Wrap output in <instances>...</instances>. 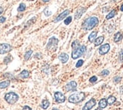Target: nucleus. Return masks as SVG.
Returning a JSON list of instances; mask_svg holds the SVG:
<instances>
[{"mask_svg":"<svg viewBox=\"0 0 123 110\" xmlns=\"http://www.w3.org/2000/svg\"><path fill=\"white\" fill-rule=\"evenodd\" d=\"M99 24V20L97 17H90L83 22L82 29L85 31H88L95 28Z\"/></svg>","mask_w":123,"mask_h":110,"instance_id":"obj_1","label":"nucleus"},{"mask_svg":"<svg viewBox=\"0 0 123 110\" xmlns=\"http://www.w3.org/2000/svg\"><path fill=\"white\" fill-rule=\"evenodd\" d=\"M85 94L83 92H79V93H75L70 95L68 98V101L70 102V103H73V104H77L79 102H80L85 100Z\"/></svg>","mask_w":123,"mask_h":110,"instance_id":"obj_2","label":"nucleus"},{"mask_svg":"<svg viewBox=\"0 0 123 110\" xmlns=\"http://www.w3.org/2000/svg\"><path fill=\"white\" fill-rule=\"evenodd\" d=\"M18 99H19L18 95L16 94L14 92H10V93H8L5 95V101L8 102V104H11V105L16 103L17 100H18Z\"/></svg>","mask_w":123,"mask_h":110,"instance_id":"obj_3","label":"nucleus"},{"mask_svg":"<svg viewBox=\"0 0 123 110\" xmlns=\"http://www.w3.org/2000/svg\"><path fill=\"white\" fill-rule=\"evenodd\" d=\"M85 51H86V46H80L78 48L73 49V51L72 52V58L73 59H76V58L81 57L85 53Z\"/></svg>","mask_w":123,"mask_h":110,"instance_id":"obj_4","label":"nucleus"},{"mask_svg":"<svg viewBox=\"0 0 123 110\" xmlns=\"http://www.w3.org/2000/svg\"><path fill=\"white\" fill-rule=\"evenodd\" d=\"M57 45H58V40L55 37L50 38L49 41L46 46V49L49 51H55L57 48Z\"/></svg>","mask_w":123,"mask_h":110,"instance_id":"obj_5","label":"nucleus"},{"mask_svg":"<svg viewBox=\"0 0 123 110\" xmlns=\"http://www.w3.org/2000/svg\"><path fill=\"white\" fill-rule=\"evenodd\" d=\"M12 46L8 43H1L0 44V55H3L12 51Z\"/></svg>","mask_w":123,"mask_h":110,"instance_id":"obj_6","label":"nucleus"},{"mask_svg":"<svg viewBox=\"0 0 123 110\" xmlns=\"http://www.w3.org/2000/svg\"><path fill=\"white\" fill-rule=\"evenodd\" d=\"M55 99L57 103H63V102H64L65 100H66L65 96L60 92H56L55 93Z\"/></svg>","mask_w":123,"mask_h":110,"instance_id":"obj_7","label":"nucleus"},{"mask_svg":"<svg viewBox=\"0 0 123 110\" xmlns=\"http://www.w3.org/2000/svg\"><path fill=\"white\" fill-rule=\"evenodd\" d=\"M76 87H77L76 82L73 80V81H70L65 86V90H66V91H67V92H69V91H74L76 89Z\"/></svg>","mask_w":123,"mask_h":110,"instance_id":"obj_8","label":"nucleus"},{"mask_svg":"<svg viewBox=\"0 0 123 110\" xmlns=\"http://www.w3.org/2000/svg\"><path fill=\"white\" fill-rule=\"evenodd\" d=\"M96 105V101L95 99H91L88 102H86V104L82 108V110H91L94 106Z\"/></svg>","mask_w":123,"mask_h":110,"instance_id":"obj_9","label":"nucleus"},{"mask_svg":"<svg viewBox=\"0 0 123 110\" xmlns=\"http://www.w3.org/2000/svg\"><path fill=\"white\" fill-rule=\"evenodd\" d=\"M110 49V44L106 43V44H104V45L101 46L100 47V49H99V53H100V55H105V54H107L108 52H109Z\"/></svg>","mask_w":123,"mask_h":110,"instance_id":"obj_10","label":"nucleus"},{"mask_svg":"<svg viewBox=\"0 0 123 110\" xmlns=\"http://www.w3.org/2000/svg\"><path fill=\"white\" fill-rule=\"evenodd\" d=\"M69 13H70V11H69L68 9L67 10H65L64 12H63L62 13H60L58 16H57L55 19V21H54V22H55V23H57V22H58V21H60L61 20H63V19H64L65 18H66L68 14H69Z\"/></svg>","mask_w":123,"mask_h":110,"instance_id":"obj_11","label":"nucleus"},{"mask_svg":"<svg viewBox=\"0 0 123 110\" xmlns=\"http://www.w3.org/2000/svg\"><path fill=\"white\" fill-rule=\"evenodd\" d=\"M85 11H86L85 8H83V7H80V8H79L76 12H75V19L76 20L79 19V18L82 16V14L85 13Z\"/></svg>","mask_w":123,"mask_h":110,"instance_id":"obj_12","label":"nucleus"},{"mask_svg":"<svg viewBox=\"0 0 123 110\" xmlns=\"http://www.w3.org/2000/svg\"><path fill=\"white\" fill-rule=\"evenodd\" d=\"M58 58L62 63H66L69 59V56L67 53H61L59 56Z\"/></svg>","mask_w":123,"mask_h":110,"instance_id":"obj_13","label":"nucleus"},{"mask_svg":"<svg viewBox=\"0 0 123 110\" xmlns=\"http://www.w3.org/2000/svg\"><path fill=\"white\" fill-rule=\"evenodd\" d=\"M97 31H93V32H91V34H90L89 36H88V40H89V41L91 42V43L95 41V40L97 37Z\"/></svg>","mask_w":123,"mask_h":110,"instance_id":"obj_14","label":"nucleus"},{"mask_svg":"<svg viewBox=\"0 0 123 110\" xmlns=\"http://www.w3.org/2000/svg\"><path fill=\"white\" fill-rule=\"evenodd\" d=\"M122 39V34L120 32H117L116 34L114 35V42L118 43L119 41H121Z\"/></svg>","mask_w":123,"mask_h":110,"instance_id":"obj_15","label":"nucleus"},{"mask_svg":"<svg viewBox=\"0 0 123 110\" xmlns=\"http://www.w3.org/2000/svg\"><path fill=\"white\" fill-rule=\"evenodd\" d=\"M19 76H20V78H23V79L27 78L28 77L30 76V72H29L28 71H27V70H24L20 73Z\"/></svg>","mask_w":123,"mask_h":110,"instance_id":"obj_16","label":"nucleus"},{"mask_svg":"<svg viewBox=\"0 0 123 110\" xmlns=\"http://www.w3.org/2000/svg\"><path fill=\"white\" fill-rule=\"evenodd\" d=\"M107 106V102L106 99H101L99 102V107L100 109H104L106 108Z\"/></svg>","mask_w":123,"mask_h":110,"instance_id":"obj_17","label":"nucleus"},{"mask_svg":"<svg viewBox=\"0 0 123 110\" xmlns=\"http://www.w3.org/2000/svg\"><path fill=\"white\" fill-rule=\"evenodd\" d=\"M10 80H5V81H2L0 83V89H5V88L8 87L10 85Z\"/></svg>","mask_w":123,"mask_h":110,"instance_id":"obj_18","label":"nucleus"},{"mask_svg":"<svg viewBox=\"0 0 123 110\" xmlns=\"http://www.w3.org/2000/svg\"><path fill=\"white\" fill-rule=\"evenodd\" d=\"M104 40V37L103 36H99V37H97L95 40V45L97 46H100L101 43L103 42Z\"/></svg>","mask_w":123,"mask_h":110,"instance_id":"obj_19","label":"nucleus"},{"mask_svg":"<svg viewBox=\"0 0 123 110\" xmlns=\"http://www.w3.org/2000/svg\"><path fill=\"white\" fill-rule=\"evenodd\" d=\"M49 106H50V102L48 100H42V104H41V106H42V109H48L49 107Z\"/></svg>","mask_w":123,"mask_h":110,"instance_id":"obj_20","label":"nucleus"},{"mask_svg":"<svg viewBox=\"0 0 123 110\" xmlns=\"http://www.w3.org/2000/svg\"><path fill=\"white\" fill-rule=\"evenodd\" d=\"M115 101H116V99H115V97H113V96L109 97L107 99V104H109V105H113Z\"/></svg>","mask_w":123,"mask_h":110,"instance_id":"obj_21","label":"nucleus"},{"mask_svg":"<svg viewBox=\"0 0 123 110\" xmlns=\"http://www.w3.org/2000/svg\"><path fill=\"white\" fill-rule=\"evenodd\" d=\"M32 50L30 49V50L27 51L26 53H25V55H24V58H25V60L28 61L29 59H30V56H32Z\"/></svg>","mask_w":123,"mask_h":110,"instance_id":"obj_22","label":"nucleus"},{"mask_svg":"<svg viewBox=\"0 0 123 110\" xmlns=\"http://www.w3.org/2000/svg\"><path fill=\"white\" fill-rule=\"evenodd\" d=\"M115 14H116V12H115V10H113V11H112V12H110L107 15L106 19H107V20H110V19H111V18H113L115 15Z\"/></svg>","mask_w":123,"mask_h":110,"instance_id":"obj_23","label":"nucleus"},{"mask_svg":"<svg viewBox=\"0 0 123 110\" xmlns=\"http://www.w3.org/2000/svg\"><path fill=\"white\" fill-rule=\"evenodd\" d=\"M27 9V5L24 4V3H20L18 9H17V11H18L19 12H24L25 10Z\"/></svg>","mask_w":123,"mask_h":110,"instance_id":"obj_24","label":"nucleus"},{"mask_svg":"<svg viewBox=\"0 0 123 110\" xmlns=\"http://www.w3.org/2000/svg\"><path fill=\"white\" fill-rule=\"evenodd\" d=\"M12 59H13L12 56H10V55H9V56H8L5 57L4 60H3V61H4V63L7 65V64H8L9 62H12Z\"/></svg>","mask_w":123,"mask_h":110,"instance_id":"obj_25","label":"nucleus"},{"mask_svg":"<svg viewBox=\"0 0 123 110\" xmlns=\"http://www.w3.org/2000/svg\"><path fill=\"white\" fill-rule=\"evenodd\" d=\"M80 46H79V40H75V41L72 43V48H73V49L78 48V47H79Z\"/></svg>","mask_w":123,"mask_h":110,"instance_id":"obj_26","label":"nucleus"},{"mask_svg":"<svg viewBox=\"0 0 123 110\" xmlns=\"http://www.w3.org/2000/svg\"><path fill=\"white\" fill-rule=\"evenodd\" d=\"M71 21H72V17H68L66 19L64 20V24H66V25H68V24H70L71 23Z\"/></svg>","mask_w":123,"mask_h":110,"instance_id":"obj_27","label":"nucleus"},{"mask_svg":"<svg viewBox=\"0 0 123 110\" xmlns=\"http://www.w3.org/2000/svg\"><path fill=\"white\" fill-rule=\"evenodd\" d=\"M83 63H84V61H83V60H82V59L79 60V61L77 62L76 65H75V67H76V68H79V67H81V66L83 65Z\"/></svg>","mask_w":123,"mask_h":110,"instance_id":"obj_28","label":"nucleus"},{"mask_svg":"<svg viewBox=\"0 0 123 110\" xmlns=\"http://www.w3.org/2000/svg\"><path fill=\"white\" fill-rule=\"evenodd\" d=\"M100 75H102V76H103V77L107 76V75H110V71H108V70H103V71H101Z\"/></svg>","mask_w":123,"mask_h":110,"instance_id":"obj_29","label":"nucleus"},{"mask_svg":"<svg viewBox=\"0 0 123 110\" xmlns=\"http://www.w3.org/2000/svg\"><path fill=\"white\" fill-rule=\"evenodd\" d=\"M119 61H120L121 62H123V49H122L120 52H119Z\"/></svg>","mask_w":123,"mask_h":110,"instance_id":"obj_30","label":"nucleus"},{"mask_svg":"<svg viewBox=\"0 0 123 110\" xmlns=\"http://www.w3.org/2000/svg\"><path fill=\"white\" fill-rule=\"evenodd\" d=\"M35 21H36V18H35V17L32 18H31V19L27 23V26H30V24H32L33 22H35Z\"/></svg>","mask_w":123,"mask_h":110,"instance_id":"obj_31","label":"nucleus"},{"mask_svg":"<svg viewBox=\"0 0 123 110\" xmlns=\"http://www.w3.org/2000/svg\"><path fill=\"white\" fill-rule=\"evenodd\" d=\"M97 77H96V76H93V77H91V78H90L89 81L91 82V83H95V82L97 81Z\"/></svg>","mask_w":123,"mask_h":110,"instance_id":"obj_32","label":"nucleus"},{"mask_svg":"<svg viewBox=\"0 0 123 110\" xmlns=\"http://www.w3.org/2000/svg\"><path fill=\"white\" fill-rule=\"evenodd\" d=\"M121 80H122L121 77H115V78H114V82L117 84V83H119V82H120Z\"/></svg>","mask_w":123,"mask_h":110,"instance_id":"obj_33","label":"nucleus"},{"mask_svg":"<svg viewBox=\"0 0 123 110\" xmlns=\"http://www.w3.org/2000/svg\"><path fill=\"white\" fill-rule=\"evenodd\" d=\"M22 110H32V109L30 107V106H25L23 107Z\"/></svg>","mask_w":123,"mask_h":110,"instance_id":"obj_34","label":"nucleus"},{"mask_svg":"<svg viewBox=\"0 0 123 110\" xmlns=\"http://www.w3.org/2000/svg\"><path fill=\"white\" fill-rule=\"evenodd\" d=\"M5 19H6V18L5 17H1V18H0V23H3V22H5Z\"/></svg>","mask_w":123,"mask_h":110,"instance_id":"obj_35","label":"nucleus"},{"mask_svg":"<svg viewBox=\"0 0 123 110\" xmlns=\"http://www.w3.org/2000/svg\"><path fill=\"white\" fill-rule=\"evenodd\" d=\"M3 11H4V9H3L2 7H0V15H1L2 13L3 12Z\"/></svg>","mask_w":123,"mask_h":110,"instance_id":"obj_36","label":"nucleus"},{"mask_svg":"<svg viewBox=\"0 0 123 110\" xmlns=\"http://www.w3.org/2000/svg\"><path fill=\"white\" fill-rule=\"evenodd\" d=\"M120 93L122 94H123V85L121 86V87H120Z\"/></svg>","mask_w":123,"mask_h":110,"instance_id":"obj_37","label":"nucleus"},{"mask_svg":"<svg viewBox=\"0 0 123 110\" xmlns=\"http://www.w3.org/2000/svg\"><path fill=\"white\" fill-rule=\"evenodd\" d=\"M42 2H50L51 0H42Z\"/></svg>","mask_w":123,"mask_h":110,"instance_id":"obj_38","label":"nucleus"},{"mask_svg":"<svg viewBox=\"0 0 123 110\" xmlns=\"http://www.w3.org/2000/svg\"><path fill=\"white\" fill-rule=\"evenodd\" d=\"M120 10L122 11V12H123V5H121V7H120Z\"/></svg>","mask_w":123,"mask_h":110,"instance_id":"obj_39","label":"nucleus"},{"mask_svg":"<svg viewBox=\"0 0 123 110\" xmlns=\"http://www.w3.org/2000/svg\"><path fill=\"white\" fill-rule=\"evenodd\" d=\"M95 110H101V109H100H100H96Z\"/></svg>","mask_w":123,"mask_h":110,"instance_id":"obj_40","label":"nucleus"},{"mask_svg":"<svg viewBox=\"0 0 123 110\" xmlns=\"http://www.w3.org/2000/svg\"><path fill=\"white\" fill-rule=\"evenodd\" d=\"M53 110H59V109H54Z\"/></svg>","mask_w":123,"mask_h":110,"instance_id":"obj_41","label":"nucleus"},{"mask_svg":"<svg viewBox=\"0 0 123 110\" xmlns=\"http://www.w3.org/2000/svg\"><path fill=\"white\" fill-rule=\"evenodd\" d=\"M29 1H33V0H29Z\"/></svg>","mask_w":123,"mask_h":110,"instance_id":"obj_42","label":"nucleus"}]
</instances>
